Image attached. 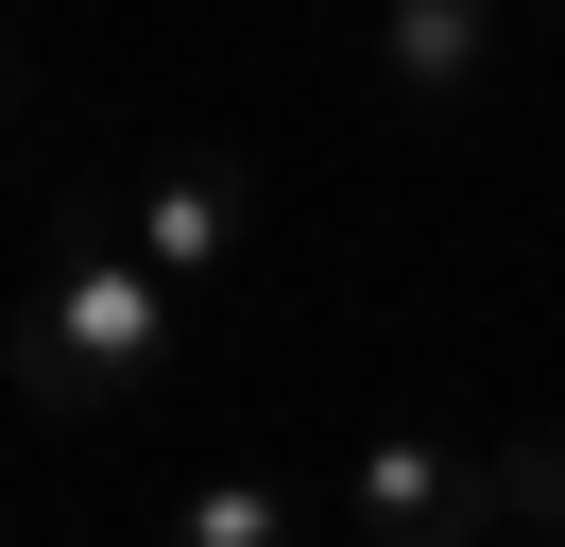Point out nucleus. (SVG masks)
Here are the masks:
<instances>
[{"label": "nucleus", "instance_id": "f257e3e1", "mask_svg": "<svg viewBox=\"0 0 565 547\" xmlns=\"http://www.w3.org/2000/svg\"><path fill=\"white\" fill-rule=\"evenodd\" d=\"M172 308L189 291L104 205H52V274H35V308H18V394L35 410H138L154 376H172Z\"/></svg>", "mask_w": 565, "mask_h": 547}, {"label": "nucleus", "instance_id": "f03ea898", "mask_svg": "<svg viewBox=\"0 0 565 547\" xmlns=\"http://www.w3.org/2000/svg\"><path fill=\"white\" fill-rule=\"evenodd\" d=\"M343 513H360V547H480L497 530V462H462L446 428H377Z\"/></svg>", "mask_w": 565, "mask_h": 547}, {"label": "nucleus", "instance_id": "7ed1b4c3", "mask_svg": "<svg viewBox=\"0 0 565 547\" xmlns=\"http://www.w3.org/2000/svg\"><path fill=\"white\" fill-rule=\"evenodd\" d=\"M120 239H138L172 291H223L241 239H257V171H241V154H172V171L138 189V223H120Z\"/></svg>", "mask_w": 565, "mask_h": 547}, {"label": "nucleus", "instance_id": "20e7f679", "mask_svg": "<svg viewBox=\"0 0 565 547\" xmlns=\"http://www.w3.org/2000/svg\"><path fill=\"white\" fill-rule=\"evenodd\" d=\"M497 18H514V0H377V68L412 103H462L497 68Z\"/></svg>", "mask_w": 565, "mask_h": 547}, {"label": "nucleus", "instance_id": "39448f33", "mask_svg": "<svg viewBox=\"0 0 565 547\" xmlns=\"http://www.w3.org/2000/svg\"><path fill=\"white\" fill-rule=\"evenodd\" d=\"M154 547H309V496H291V479H206Z\"/></svg>", "mask_w": 565, "mask_h": 547}, {"label": "nucleus", "instance_id": "423d86ee", "mask_svg": "<svg viewBox=\"0 0 565 547\" xmlns=\"http://www.w3.org/2000/svg\"><path fill=\"white\" fill-rule=\"evenodd\" d=\"M497 513H514V530H565V428H514V444H497Z\"/></svg>", "mask_w": 565, "mask_h": 547}, {"label": "nucleus", "instance_id": "0eeeda50", "mask_svg": "<svg viewBox=\"0 0 565 547\" xmlns=\"http://www.w3.org/2000/svg\"><path fill=\"white\" fill-rule=\"evenodd\" d=\"M0 103H18V52H0Z\"/></svg>", "mask_w": 565, "mask_h": 547}, {"label": "nucleus", "instance_id": "6e6552de", "mask_svg": "<svg viewBox=\"0 0 565 547\" xmlns=\"http://www.w3.org/2000/svg\"><path fill=\"white\" fill-rule=\"evenodd\" d=\"M514 18H531V0H514Z\"/></svg>", "mask_w": 565, "mask_h": 547}]
</instances>
